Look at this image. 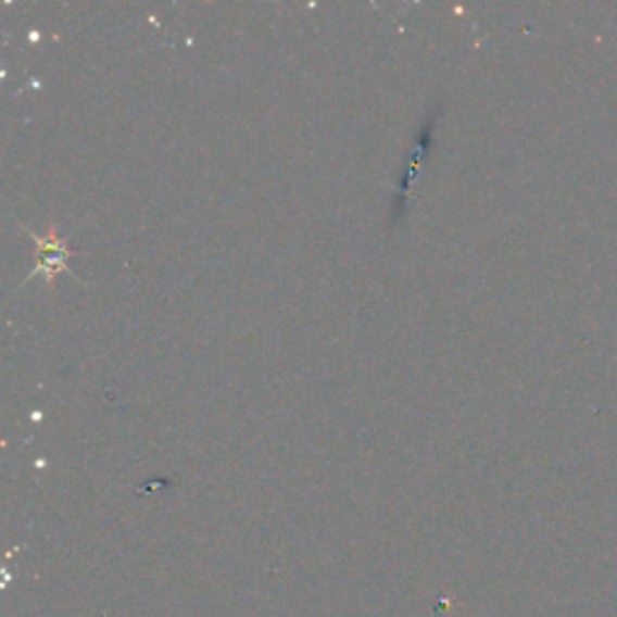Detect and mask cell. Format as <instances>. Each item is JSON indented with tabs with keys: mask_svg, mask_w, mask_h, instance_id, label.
Returning a JSON list of instances; mask_svg holds the SVG:
<instances>
[{
	"mask_svg": "<svg viewBox=\"0 0 617 617\" xmlns=\"http://www.w3.org/2000/svg\"><path fill=\"white\" fill-rule=\"evenodd\" d=\"M29 231V237L35 239L37 244V266L32 270V275H41L47 285L51 288L53 280H56L59 273H68V266H65V261L71 256V249H68V239L59 237V229L49 225V229L43 231V235H37V231ZM29 275V278H32Z\"/></svg>",
	"mask_w": 617,
	"mask_h": 617,
	"instance_id": "obj_1",
	"label": "cell"
}]
</instances>
